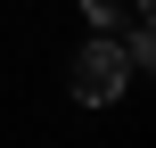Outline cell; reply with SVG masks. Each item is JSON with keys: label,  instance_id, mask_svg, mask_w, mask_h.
I'll list each match as a JSON object with an SVG mask.
<instances>
[{"label": "cell", "instance_id": "cell-1", "mask_svg": "<svg viewBox=\"0 0 156 148\" xmlns=\"http://www.w3.org/2000/svg\"><path fill=\"white\" fill-rule=\"evenodd\" d=\"M132 74H140V66H132V49H123L115 33H99V41H90V49L74 58V74H66V91H74L82 107H115Z\"/></svg>", "mask_w": 156, "mask_h": 148}, {"label": "cell", "instance_id": "cell-2", "mask_svg": "<svg viewBox=\"0 0 156 148\" xmlns=\"http://www.w3.org/2000/svg\"><path fill=\"white\" fill-rule=\"evenodd\" d=\"M82 8H90V25H99V33H115V41L132 49V66H148V49H156L148 0H82Z\"/></svg>", "mask_w": 156, "mask_h": 148}]
</instances>
